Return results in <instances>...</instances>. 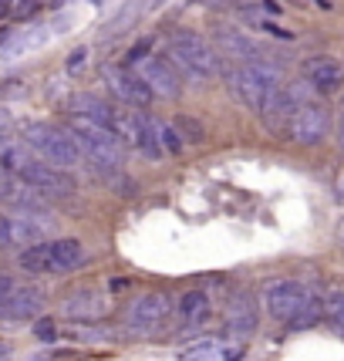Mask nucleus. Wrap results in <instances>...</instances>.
Returning a JSON list of instances; mask_svg holds the SVG:
<instances>
[{"instance_id": "f257e3e1", "label": "nucleus", "mask_w": 344, "mask_h": 361, "mask_svg": "<svg viewBox=\"0 0 344 361\" xmlns=\"http://www.w3.org/2000/svg\"><path fill=\"white\" fill-rule=\"evenodd\" d=\"M68 132H71L75 145L92 159L98 169H118V166L125 162L122 145H118V139H115L111 128H102V126H94V122H88V118L75 115V118L68 122Z\"/></svg>"}, {"instance_id": "f03ea898", "label": "nucleus", "mask_w": 344, "mask_h": 361, "mask_svg": "<svg viewBox=\"0 0 344 361\" xmlns=\"http://www.w3.org/2000/svg\"><path fill=\"white\" fill-rule=\"evenodd\" d=\"M169 58L179 64V68H183V75H186L189 81H196V85H206V81H209L219 71L216 51L206 44L199 34H189V31L172 34Z\"/></svg>"}, {"instance_id": "7ed1b4c3", "label": "nucleus", "mask_w": 344, "mask_h": 361, "mask_svg": "<svg viewBox=\"0 0 344 361\" xmlns=\"http://www.w3.org/2000/svg\"><path fill=\"white\" fill-rule=\"evenodd\" d=\"M236 92H240V98H243L253 111H264L266 102L281 92V71L264 61H257V58H250V61L236 71Z\"/></svg>"}, {"instance_id": "20e7f679", "label": "nucleus", "mask_w": 344, "mask_h": 361, "mask_svg": "<svg viewBox=\"0 0 344 361\" xmlns=\"http://www.w3.org/2000/svg\"><path fill=\"white\" fill-rule=\"evenodd\" d=\"M24 145L37 149L47 159V166L54 169H68V166H78L81 149L75 145V139H68L64 132L51 126H27L24 128Z\"/></svg>"}, {"instance_id": "39448f33", "label": "nucleus", "mask_w": 344, "mask_h": 361, "mask_svg": "<svg viewBox=\"0 0 344 361\" xmlns=\"http://www.w3.org/2000/svg\"><path fill=\"white\" fill-rule=\"evenodd\" d=\"M111 132H115V139H125L128 145H135V149L145 152L149 159L162 156V145H159V139H156L152 122H145V118L135 115V111H115V118H111Z\"/></svg>"}, {"instance_id": "423d86ee", "label": "nucleus", "mask_w": 344, "mask_h": 361, "mask_svg": "<svg viewBox=\"0 0 344 361\" xmlns=\"http://www.w3.org/2000/svg\"><path fill=\"white\" fill-rule=\"evenodd\" d=\"M307 298H311L307 287L297 281H274V283H266V290H264V304H266V311H270V317H277L283 324L294 321V314L307 304Z\"/></svg>"}, {"instance_id": "0eeeda50", "label": "nucleus", "mask_w": 344, "mask_h": 361, "mask_svg": "<svg viewBox=\"0 0 344 361\" xmlns=\"http://www.w3.org/2000/svg\"><path fill=\"white\" fill-rule=\"evenodd\" d=\"M20 179H24L37 196H61L64 200V196H71V192L78 189L75 176H68L64 169H54V166H37V162L24 166V169H20Z\"/></svg>"}, {"instance_id": "6e6552de", "label": "nucleus", "mask_w": 344, "mask_h": 361, "mask_svg": "<svg viewBox=\"0 0 344 361\" xmlns=\"http://www.w3.org/2000/svg\"><path fill=\"white\" fill-rule=\"evenodd\" d=\"M172 314V300L166 294H142L128 304L125 321L128 328H139V331H156L159 324H166V317Z\"/></svg>"}, {"instance_id": "1a4fd4ad", "label": "nucleus", "mask_w": 344, "mask_h": 361, "mask_svg": "<svg viewBox=\"0 0 344 361\" xmlns=\"http://www.w3.org/2000/svg\"><path fill=\"white\" fill-rule=\"evenodd\" d=\"M290 139L300 142V145H317V142L328 135V109H321V105H300L297 115L290 118Z\"/></svg>"}, {"instance_id": "9d476101", "label": "nucleus", "mask_w": 344, "mask_h": 361, "mask_svg": "<svg viewBox=\"0 0 344 361\" xmlns=\"http://www.w3.org/2000/svg\"><path fill=\"white\" fill-rule=\"evenodd\" d=\"M139 78L152 88V94L159 92L162 98H179V94H183V81L176 75L172 61H166V58H145Z\"/></svg>"}, {"instance_id": "9b49d317", "label": "nucleus", "mask_w": 344, "mask_h": 361, "mask_svg": "<svg viewBox=\"0 0 344 361\" xmlns=\"http://www.w3.org/2000/svg\"><path fill=\"white\" fill-rule=\"evenodd\" d=\"M102 78H105V85H109V88L118 94L122 102H128V105H139V109H145V105L152 102V88H149L139 75H132V71L105 68V71H102Z\"/></svg>"}, {"instance_id": "f8f14e48", "label": "nucleus", "mask_w": 344, "mask_h": 361, "mask_svg": "<svg viewBox=\"0 0 344 361\" xmlns=\"http://www.w3.org/2000/svg\"><path fill=\"white\" fill-rule=\"evenodd\" d=\"M51 34H58L54 31V24H34V27H27V31L14 34L7 44L0 47V61H17V58H24L27 51L44 47L47 41H51Z\"/></svg>"}, {"instance_id": "ddd939ff", "label": "nucleus", "mask_w": 344, "mask_h": 361, "mask_svg": "<svg viewBox=\"0 0 344 361\" xmlns=\"http://www.w3.org/2000/svg\"><path fill=\"white\" fill-rule=\"evenodd\" d=\"M81 260H85V247L71 236L47 243V274H68V270L81 267Z\"/></svg>"}, {"instance_id": "4468645a", "label": "nucleus", "mask_w": 344, "mask_h": 361, "mask_svg": "<svg viewBox=\"0 0 344 361\" xmlns=\"http://www.w3.org/2000/svg\"><path fill=\"white\" fill-rule=\"evenodd\" d=\"M297 109H300V92L297 88H281V92L266 102L264 115H266V122H270L274 132H283V128H290V118L297 115Z\"/></svg>"}, {"instance_id": "2eb2a0df", "label": "nucleus", "mask_w": 344, "mask_h": 361, "mask_svg": "<svg viewBox=\"0 0 344 361\" xmlns=\"http://www.w3.org/2000/svg\"><path fill=\"white\" fill-rule=\"evenodd\" d=\"M41 290L34 287H24V290H11L7 298L0 300V317H11V321H24V317H34L41 311Z\"/></svg>"}, {"instance_id": "dca6fc26", "label": "nucleus", "mask_w": 344, "mask_h": 361, "mask_svg": "<svg viewBox=\"0 0 344 361\" xmlns=\"http://www.w3.org/2000/svg\"><path fill=\"white\" fill-rule=\"evenodd\" d=\"M257 304H253L250 294H240V298L230 300V307H226V331L230 334H250L257 328Z\"/></svg>"}, {"instance_id": "f3484780", "label": "nucleus", "mask_w": 344, "mask_h": 361, "mask_svg": "<svg viewBox=\"0 0 344 361\" xmlns=\"http://www.w3.org/2000/svg\"><path fill=\"white\" fill-rule=\"evenodd\" d=\"M307 78L317 92H338L344 81V71L334 58H314V61H307Z\"/></svg>"}, {"instance_id": "a211bd4d", "label": "nucleus", "mask_w": 344, "mask_h": 361, "mask_svg": "<svg viewBox=\"0 0 344 361\" xmlns=\"http://www.w3.org/2000/svg\"><path fill=\"white\" fill-rule=\"evenodd\" d=\"M47 236V220L37 213H27L20 220H11V243L17 247H34V243H44Z\"/></svg>"}, {"instance_id": "6ab92c4d", "label": "nucleus", "mask_w": 344, "mask_h": 361, "mask_svg": "<svg viewBox=\"0 0 344 361\" xmlns=\"http://www.w3.org/2000/svg\"><path fill=\"white\" fill-rule=\"evenodd\" d=\"M179 314H183V321H186L189 328H199L213 314V300L206 298L203 290H189V294L179 298Z\"/></svg>"}, {"instance_id": "aec40b11", "label": "nucleus", "mask_w": 344, "mask_h": 361, "mask_svg": "<svg viewBox=\"0 0 344 361\" xmlns=\"http://www.w3.org/2000/svg\"><path fill=\"white\" fill-rule=\"evenodd\" d=\"M64 311H68V317H75V321H94V317L105 314V300L98 298V294H92V290H81V294H75V298L64 304Z\"/></svg>"}, {"instance_id": "412c9836", "label": "nucleus", "mask_w": 344, "mask_h": 361, "mask_svg": "<svg viewBox=\"0 0 344 361\" xmlns=\"http://www.w3.org/2000/svg\"><path fill=\"white\" fill-rule=\"evenodd\" d=\"M75 111H78L81 118H88V122H94V126H102V128H111V118H115V109H109L94 94H78L75 98Z\"/></svg>"}, {"instance_id": "4be33fe9", "label": "nucleus", "mask_w": 344, "mask_h": 361, "mask_svg": "<svg viewBox=\"0 0 344 361\" xmlns=\"http://www.w3.org/2000/svg\"><path fill=\"white\" fill-rule=\"evenodd\" d=\"M213 41H216V51L223 54H230V58H250L253 54V41L247 37L243 31H230V27H219L213 34Z\"/></svg>"}, {"instance_id": "5701e85b", "label": "nucleus", "mask_w": 344, "mask_h": 361, "mask_svg": "<svg viewBox=\"0 0 344 361\" xmlns=\"http://www.w3.org/2000/svg\"><path fill=\"white\" fill-rule=\"evenodd\" d=\"M17 264H20V270H27V274H47V243L27 247V250L17 257Z\"/></svg>"}, {"instance_id": "b1692460", "label": "nucleus", "mask_w": 344, "mask_h": 361, "mask_svg": "<svg viewBox=\"0 0 344 361\" xmlns=\"http://www.w3.org/2000/svg\"><path fill=\"white\" fill-rule=\"evenodd\" d=\"M321 314H324V304H321L317 298H307V304H304L297 314H294L290 328H294V331H307V328H314V324L321 321Z\"/></svg>"}, {"instance_id": "393cba45", "label": "nucleus", "mask_w": 344, "mask_h": 361, "mask_svg": "<svg viewBox=\"0 0 344 361\" xmlns=\"http://www.w3.org/2000/svg\"><path fill=\"white\" fill-rule=\"evenodd\" d=\"M172 128H176V132H179V135H183L186 142H203V139H206V128L199 126L196 118H186V115H179Z\"/></svg>"}, {"instance_id": "a878e982", "label": "nucleus", "mask_w": 344, "mask_h": 361, "mask_svg": "<svg viewBox=\"0 0 344 361\" xmlns=\"http://www.w3.org/2000/svg\"><path fill=\"white\" fill-rule=\"evenodd\" d=\"M152 128H156L159 145H166L172 156H179V152H183V145H186V142H183V135H179V132H176L172 126H152Z\"/></svg>"}, {"instance_id": "bb28decb", "label": "nucleus", "mask_w": 344, "mask_h": 361, "mask_svg": "<svg viewBox=\"0 0 344 361\" xmlns=\"http://www.w3.org/2000/svg\"><path fill=\"white\" fill-rule=\"evenodd\" d=\"M328 314H331V324L344 334V290H334L328 300Z\"/></svg>"}, {"instance_id": "cd10ccee", "label": "nucleus", "mask_w": 344, "mask_h": 361, "mask_svg": "<svg viewBox=\"0 0 344 361\" xmlns=\"http://www.w3.org/2000/svg\"><path fill=\"white\" fill-rule=\"evenodd\" d=\"M139 4H142V0H132L125 11H122V14H118V17H115V20L109 24V34H122V27H125V24H132V20L139 17V11H142Z\"/></svg>"}, {"instance_id": "c85d7f7f", "label": "nucleus", "mask_w": 344, "mask_h": 361, "mask_svg": "<svg viewBox=\"0 0 344 361\" xmlns=\"http://www.w3.org/2000/svg\"><path fill=\"white\" fill-rule=\"evenodd\" d=\"M0 159H4V166H11V169H24V166H31V159H27L24 149H7Z\"/></svg>"}, {"instance_id": "c756f323", "label": "nucleus", "mask_w": 344, "mask_h": 361, "mask_svg": "<svg viewBox=\"0 0 344 361\" xmlns=\"http://www.w3.org/2000/svg\"><path fill=\"white\" fill-rule=\"evenodd\" d=\"M183 361H216V348L213 345H199V348H189L186 358Z\"/></svg>"}, {"instance_id": "7c9ffc66", "label": "nucleus", "mask_w": 344, "mask_h": 361, "mask_svg": "<svg viewBox=\"0 0 344 361\" xmlns=\"http://www.w3.org/2000/svg\"><path fill=\"white\" fill-rule=\"evenodd\" d=\"M34 334H37L41 341H54V338H58V328H54V321H51V317H41V321L34 324Z\"/></svg>"}, {"instance_id": "2f4dec72", "label": "nucleus", "mask_w": 344, "mask_h": 361, "mask_svg": "<svg viewBox=\"0 0 344 361\" xmlns=\"http://www.w3.org/2000/svg\"><path fill=\"white\" fill-rule=\"evenodd\" d=\"M85 61H88V51H85V47H75V51L68 54V71L78 75L81 68H85Z\"/></svg>"}, {"instance_id": "473e14b6", "label": "nucleus", "mask_w": 344, "mask_h": 361, "mask_svg": "<svg viewBox=\"0 0 344 361\" xmlns=\"http://www.w3.org/2000/svg\"><path fill=\"white\" fill-rule=\"evenodd\" d=\"M149 47H152V41H139V44H135V47H128L125 64H139V61H145V54H149Z\"/></svg>"}, {"instance_id": "72a5a7b5", "label": "nucleus", "mask_w": 344, "mask_h": 361, "mask_svg": "<svg viewBox=\"0 0 344 361\" xmlns=\"http://www.w3.org/2000/svg\"><path fill=\"white\" fill-rule=\"evenodd\" d=\"M7 243H11V220L0 216V247H7Z\"/></svg>"}, {"instance_id": "f704fd0d", "label": "nucleus", "mask_w": 344, "mask_h": 361, "mask_svg": "<svg viewBox=\"0 0 344 361\" xmlns=\"http://www.w3.org/2000/svg\"><path fill=\"white\" fill-rule=\"evenodd\" d=\"M192 4H199V7H230L236 0H192Z\"/></svg>"}, {"instance_id": "c9c22d12", "label": "nucleus", "mask_w": 344, "mask_h": 361, "mask_svg": "<svg viewBox=\"0 0 344 361\" xmlns=\"http://www.w3.org/2000/svg\"><path fill=\"white\" fill-rule=\"evenodd\" d=\"M11 290H14V281H11V277H4V274H0V300L7 298V294H11Z\"/></svg>"}, {"instance_id": "e433bc0d", "label": "nucleus", "mask_w": 344, "mask_h": 361, "mask_svg": "<svg viewBox=\"0 0 344 361\" xmlns=\"http://www.w3.org/2000/svg\"><path fill=\"white\" fill-rule=\"evenodd\" d=\"M264 7L270 14H281V4H277V0H264Z\"/></svg>"}, {"instance_id": "4c0bfd02", "label": "nucleus", "mask_w": 344, "mask_h": 361, "mask_svg": "<svg viewBox=\"0 0 344 361\" xmlns=\"http://www.w3.org/2000/svg\"><path fill=\"white\" fill-rule=\"evenodd\" d=\"M338 139H341V145H344V118H341V128H338Z\"/></svg>"}, {"instance_id": "58836bf2", "label": "nucleus", "mask_w": 344, "mask_h": 361, "mask_svg": "<svg viewBox=\"0 0 344 361\" xmlns=\"http://www.w3.org/2000/svg\"><path fill=\"white\" fill-rule=\"evenodd\" d=\"M4 41H7V31H4V27H0V47H4Z\"/></svg>"}, {"instance_id": "ea45409f", "label": "nucleus", "mask_w": 344, "mask_h": 361, "mask_svg": "<svg viewBox=\"0 0 344 361\" xmlns=\"http://www.w3.org/2000/svg\"><path fill=\"white\" fill-rule=\"evenodd\" d=\"M4 169H7V166H4V159H0V176H4Z\"/></svg>"}, {"instance_id": "a19ab883", "label": "nucleus", "mask_w": 344, "mask_h": 361, "mask_svg": "<svg viewBox=\"0 0 344 361\" xmlns=\"http://www.w3.org/2000/svg\"><path fill=\"white\" fill-rule=\"evenodd\" d=\"M0 4H11V0H0Z\"/></svg>"}, {"instance_id": "79ce46f5", "label": "nucleus", "mask_w": 344, "mask_h": 361, "mask_svg": "<svg viewBox=\"0 0 344 361\" xmlns=\"http://www.w3.org/2000/svg\"><path fill=\"white\" fill-rule=\"evenodd\" d=\"M92 4H98V0H92Z\"/></svg>"}]
</instances>
